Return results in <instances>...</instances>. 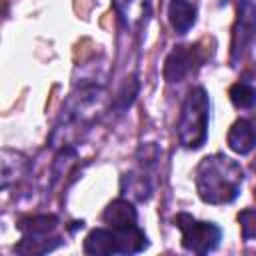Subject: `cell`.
<instances>
[{
  "instance_id": "6da1fadb",
  "label": "cell",
  "mask_w": 256,
  "mask_h": 256,
  "mask_svg": "<svg viewBox=\"0 0 256 256\" xmlns=\"http://www.w3.org/2000/svg\"><path fill=\"white\" fill-rule=\"evenodd\" d=\"M244 180L242 166L220 152L200 160L194 172L196 192L206 204H230L240 194Z\"/></svg>"
},
{
  "instance_id": "7a4b0ae2",
  "label": "cell",
  "mask_w": 256,
  "mask_h": 256,
  "mask_svg": "<svg viewBox=\"0 0 256 256\" xmlns=\"http://www.w3.org/2000/svg\"><path fill=\"white\" fill-rule=\"evenodd\" d=\"M208 116H210V98L202 86H194L180 110L178 120V142L186 150H198L206 144L208 138Z\"/></svg>"
},
{
  "instance_id": "3957f363",
  "label": "cell",
  "mask_w": 256,
  "mask_h": 256,
  "mask_svg": "<svg viewBox=\"0 0 256 256\" xmlns=\"http://www.w3.org/2000/svg\"><path fill=\"white\" fill-rule=\"evenodd\" d=\"M174 226L182 234V248L194 254L214 252L222 240V230L218 224L208 220H196L188 212H178L174 216Z\"/></svg>"
},
{
  "instance_id": "277c9868",
  "label": "cell",
  "mask_w": 256,
  "mask_h": 256,
  "mask_svg": "<svg viewBox=\"0 0 256 256\" xmlns=\"http://www.w3.org/2000/svg\"><path fill=\"white\" fill-rule=\"evenodd\" d=\"M254 36H256V0H236V20L230 42L232 64L242 60Z\"/></svg>"
},
{
  "instance_id": "5b68a950",
  "label": "cell",
  "mask_w": 256,
  "mask_h": 256,
  "mask_svg": "<svg viewBox=\"0 0 256 256\" xmlns=\"http://www.w3.org/2000/svg\"><path fill=\"white\" fill-rule=\"evenodd\" d=\"M196 54H198V46H174L164 60V68H162L164 80L168 84H174L180 82L184 76H188L198 60Z\"/></svg>"
},
{
  "instance_id": "8992f818",
  "label": "cell",
  "mask_w": 256,
  "mask_h": 256,
  "mask_svg": "<svg viewBox=\"0 0 256 256\" xmlns=\"http://www.w3.org/2000/svg\"><path fill=\"white\" fill-rule=\"evenodd\" d=\"M102 220L112 228V230H120V228H128L138 224V212L134 208V204L126 198H116L112 200L104 212H102Z\"/></svg>"
},
{
  "instance_id": "52a82bcc",
  "label": "cell",
  "mask_w": 256,
  "mask_h": 256,
  "mask_svg": "<svg viewBox=\"0 0 256 256\" xmlns=\"http://www.w3.org/2000/svg\"><path fill=\"white\" fill-rule=\"evenodd\" d=\"M84 254L90 256H112V254H120L118 248V238L116 232L110 228H94L88 232V236L84 238V246H82Z\"/></svg>"
},
{
  "instance_id": "ba28073f",
  "label": "cell",
  "mask_w": 256,
  "mask_h": 256,
  "mask_svg": "<svg viewBox=\"0 0 256 256\" xmlns=\"http://www.w3.org/2000/svg\"><path fill=\"white\" fill-rule=\"evenodd\" d=\"M226 144L232 152H236L240 156L252 152L256 146V128L252 126V122L238 118L226 134Z\"/></svg>"
},
{
  "instance_id": "9c48e42d",
  "label": "cell",
  "mask_w": 256,
  "mask_h": 256,
  "mask_svg": "<svg viewBox=\"0 0 256 256\" xmlns=\"http://www.w3.org/2000/svg\"><path fill=\"white\" fill-rule=\"evenodd\" d=\"M168 22L176 34H186L196 22V6L188 0H170Z\"/></svg>"
},
{
  "instance_id": "30bf717a",
  "label": "cell",
  "mask_w": 256,
  "mask_h": 256,
  "mask_svg": "<svg viewBox=\"0 0 256 256\" xmlns=\"http://www.w3.org/2000/svg\"><path fill=\"white\" fill-rule=\"evenodd\" d=\"M114 6L126 26H136L150 12V0H114Z\"/></svg>"
},
{
  "instance_id": "8fae6325",
  "label": "cell",
  "mask_w": 256,
  "mask_h": 256,
  "mask_svg": "<svg viewBox=\"0 0 256 256\" xmlns=\"http://www.w3.org/2000/svg\"><path fill=\"white\" fill-rule=\"evenodd\" d=\"M62 244V240L58 238L56 242H50L46 236L42 234H24L22 240L14 246V252L16 254H22V256H30V254H46L54 248H58Z\"/></svg>"
},
{
  "instance_id": "7c38bea8",
  "label": "cell",
  "mask_w": 256,
  "mask_h": 256,
  "mask_svg": "<svg viewBox=\"0 0 256 256\" xmlns=\"http://www.w3.org/2000/svg\"><path fill=\"white\" fill-rule=\"evenodd\" d=\"M56 226H58V216L56 214H34V216H26L18 222V230L22 234L48 236Z\"/></svg>"
},
{
  "instance_id": "4fadbf2b",
  "label": "cell",
  "mask_w": 256,
  "mask_h": 256,
  "mask_svg": "<svg viewBox=\"0 0 256 256\" xmlns=\"http://www.w3.org/2000/svg\"><path fill=\"white\" fill-rule=\"evenodd\" d=\"M138 88H140V84H138V78H136V76H130V78L124 80V84L120 86V90L116 92L114 102H112V106H114V110H116L118 114L126 112V110L132 106V102L136 100Z\"/></svg>"
},
{
  "instance_id": "5bb4252c",
  "label": "cell",
  "mask_w": 256,
  "mask_h": 256,
  "mask_svg": "<svg viewBox=\"0 0 256 256\" xmlns=\"http://www.w3.org/2000/svg\"><path fill=\"white\" fill-rule=\"evenodd\" d=\"M228 96H230V102L236 106V108H242V110H248L256 104V88L250 86L248 82H236L228 88Z\"/></svg>"
},
{
  "instance_id": "9a60e30c",
  "label": "cell",
  "mask_w": 256,
  "mask_h": 256,
  "mask_svg": "<svg viewBox=\"0 0 256 256\" xmlns=\"http://www.w3.org/2000/svg\"><path fill=\"white\" fill-rule=\"evenodd\" d=\"M238 224H240V232L244 240L256 238V210L244 208L242 212H238Z\"/></svg>"
},
{
  "instance_id": "2e32d148",
  "label": "cell",
  "mask_w": 256,
  "mask_h": 256,
  "mask_svg": "<svg viewBox=\"0 0 256 256\" xmlns=\"http://www.w3.org/2000/svg\"><path fill=\"white\" fill-rule=\"evenodd\" d=\"M254 196H256V192H254Z\"/></svg>"
}]
</instances>
